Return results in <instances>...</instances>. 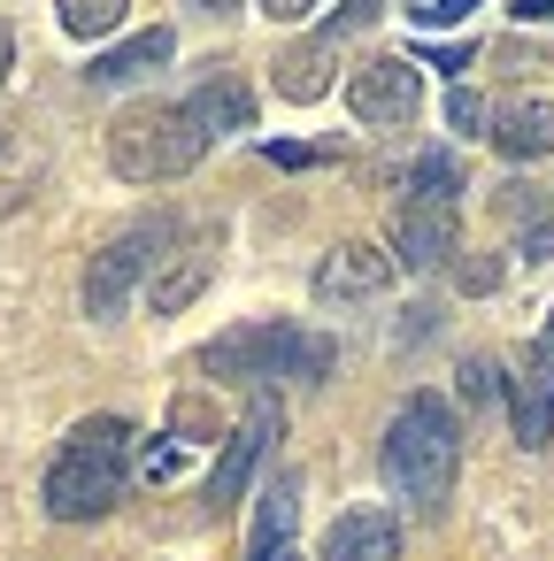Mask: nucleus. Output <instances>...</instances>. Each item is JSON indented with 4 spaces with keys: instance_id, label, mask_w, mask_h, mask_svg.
I'll return each instance as SVG.
<instances>
[{
    "instance_id": "f257e3e1",
    "label": "nucleus",
    "mask_w": 554,
    "mask_h": 561,
    "mask_svg": "<svg viewBox=\"0 0 554 561\" xmlns=\"http://www.w3.org/2000/svg\"><path fill=\"white\" fill-rule=\"evenodd\" d=\"M377 461H385V484L416 515H439L446 492H454V469H462V423H454V408L439 392H408L393 408V423H385Z\"/></svg>"
},
{
    "instance_id": "f03ea898",
    "label": "nucleus",
    "mask_w": 554,
    "mask_h": 561,
    "mask_svg": "<svg viewBox=\"0 0 554 561\" xmlns=\"http://www.w3.org/2000/svg\"><path fill=\"white\" fill-rule=\"evenodd\" d=\"M132 454H139V431H132L124 415H86V423L63 438V454L47 461V484H39L47 515H55V523H101V515L124 500Z\"/></svg>"
},
{
    "instance_id": "7ed1b4c3",
    "label": "nucleus",
    "mask_w": 554,
    "mask_h": 561,
    "mask_svg": "<svg viewBox=\"0 0 554 561\" xmlns=\"http://www.w3.org/2000/svg\"><path fill=\"white\" fill-rule=\"evenodd\" d=\"M331 362H339V346L324 331H301V323H239V331L201 346V369L224 377V385H247V392L278 385V377L316 385V377H331Z\"/></svg>"
},
{
    "instance_id": "20e7f679",
    "label": "nucleus",
    "mask_w": 554,
    "mask_h": 561,
    "mask_svg": "<svg viewBox=\"0 0 554 561\" xmlns=\"http://www.w3.org/2000/svg\"><path fill=\"white\" fill-rule=\"evenodd\" d=\"M201 154H208V131L185 116V101L178 108L170 101H147V108H132V116L109 124V170L132 178V185H170Z\"/></svg>"
},
{
    "instance_id": "39448f33",
    "label": "nucleus",
    "mask_w": 554,
    "mask_h": 561,
    "mask_svg": "<svg viewBox=\"0 0 554 561\" xmlns=\"http://www.w3.org/2000/svg\"><path fill=\"white\" fill-rule=\"evenodd\" d=\"M185 239V224L170 216V208H155V216H139L132 231H116L101 254H93V270H86V308L109 323V316H124L132 308V293L170 262V247Z\"/></svg>"
},
{
    "instance_id": "423d86ee",
    "label": "nucleus",
    "mask_w": 554,
    "mask_h": 561,
    "mask_svg": "<svg viewBox=\"0 0 554 561\" xmlns=\"http://www.w3.org/2000/svg\"><path fill=\"white\" fill-rule=\"evenodd\" d=\"M278 431H285V400H278L270 385H255V400H247L239 431L224 438V461H216V477L201 484V507H208V515H224V507H239V500H247V484H255L262 454L278 446Z\"/></svg>"
},
{
    "instance_id": "0eeeda50",
    "label": "nucleus",
    "mask_w": 554,
    "mask_h": 561,
    "mask_svg": "<svg viewBox=\"0 0 554 561\" xmlns=\"http://www.w3.org/2000/svg\"><path fill=\"white\" fill-rule=\"evenodd\" d=\"M347 108H354V124H377V131L416 124V108H423V78H416V62H408V55H370V62H354V78H347Z\"/></svg>"
},
{
    "instance_id": "6e6552de",
    "label": "nucleus",
    "mask_w": 554,
    "mask_h": 561,
    "mask_svg": "<svg viewBox=\"0 0 554 561\" xmlns=\"http://www.w3.org/2000/svg\"><path fill=\"white\" fill-rule=\"evenodd\" d=\"M508 423H516L523 454H539L554 438V346L546 339L516 346V362H508Z\"/></svg>"
},
{
    "instance_id": "1a4fd4ad",
    "label": "nucleus",
    "mask_w": 554,
    "mask_h": 561,
    "mask_svg": "<svg viewBox=\"0 0 554 561\" xmlns=\"http://www.w3.org/2000/svg\"><path fill=\"white\" fill-rule=\"evenodd\" d=\"M400 270H454V254H462V224H454V208L446 201H400V216H393V247H385Z\"/></svg>"
},
{
    "instance_id": "9d476101",
    "label": "nucleus",
    "mask_w": 554,
    "mask_h": 561,
    "mask_svg": "<svg viewBox=\"0 0 554 561\" xmlns=\"http://www.w3.org/2000/svg\"><path fill=\"white\" fill-rule=\"evenodd\" d=\"M393 285V254H377L370 239H347L316 262V300L324 308H347V300H377Z\"/></svg>"
},
{
    "instance_id": "9b49d317",
    "label": "nucleus",
    "mask_w": 554,
    "mask_h": 561,
    "mask_svg": "<svg viewBox=\"0 0 554 561\" xmlns=\"http://www.w3.org/2000/svg\"><path fill=\"white\" fill-rule=\"evenodd\" d=\"M247 561H301V477H270L255 492V538H247Z\"/></svg>"
},
{
    "instance_id": "f8f14e48",
    "label": "nucleus",
    "mask_w": 554,
    "mask_h": 561,
    "mask_svg": "<svg viewBox=\"0 0 554 561\" xmlns=\"http://www.w3.org/2000/svg\"><path fill=\"white\" fill-rule=\"evenodd\" d=\"M485 139L500 147V162H539V154H554V101H539V93L500 101Z\"/></svg>"
},
{
    "instance_id": "ddd939ff",
    "label": "nucleus",
    "mask_w": 554,
    "mask_h": 561,
    "mask_svg": "<svg viewBox=\"0 0 554 561\" xmlns=\"http://www.w3.org/2000/svg\"><path fill=\"white\" fill-rule=\"evenodd\" d=\"M316 561H400V523L377 515V507H347L324 530V553Z\"/></svg>"
},
{
    "instance_id": "4468645a",
    "label": "nucleus",
    "mask_w": 554,
    "mask_h": 561,
    "mask_svg": "<svg viewBox=\"0 0 554 561\" xmlns=\"http://www.w3.org/2000/svg\"><path fill=\"white\" fill-rule=\"evenodd\" d=\"M185 116L208 131V147H216V139H231V131H255V85H247V78H231V70H216L208 85H193Z\"/></svg>"
},
{
    "instance_id": "2eb2a0df",
    "label": "nucleus",
    "mask_w": 554,
    "mask_h": 561,
    "mask_svg": "<svg viewBox=\"0 0 554 561\" xmlns=\"http://www.w3.org/2000/svg\"><path fill=\"white\" fill-rule=\"evenodd\" d=\"M208 277H216V231H201L185 254H170V262L155 270V293H147L155 316H185V308L208 293Z\"/></svg>"
},
{
    "instance_id": "dca6fc26",
    "label": "nucleus",
    "mask_w": 554,
    "mask_h": 561,
    "mask_svg": "<svg viewBox=\"0 0 554 561\" xmlns=\"http://www.w3.org/2000/svg\"><path fill=\"white\" fill-rule=\"evenodd\" d=\"M170 55H178V39H170V24H147V32H139L132 47H116V55H101V62L86 70V78H93V85H132V78H155V70H162Z\"/></svg>"
},
{
    "instance_id": "f3484780",
    "label": "nucleus",
    "mask_w": 554,
    "mask_h": 561,
    "mask_svg": "<svg viewBox=\"0 0 554 561\" xmlns=\"http://www.w3.org/2000/svg\"><path fill=\"white\" fill-rule=\"evenodd\" d=\"M331 47H339V39H324V32L301 39V47H285V55H278V93H285V101H324V93H331Z\"/></svg>"
},
{
    "instance_id": "a211bd4d",
    "label": "nucleus",
    "mask_w": 554,
    "mask_h": 561,
    "mask_svg": "<svg viewBox=\"0 0 554 561\" xmlns=\"http://www.w3.org/2000/svg\"><path fill=\"white\" fill-rule=\"evenodd\" d=\"M400 193H408V201H446V208H454V201H462V162L431 147V154H416V162L400 170Z\"/></svg>"
},
{
    "instance_id": "6ab92c4d",
    "label": "nucleus",
    "mask_w": 554,
    "mask_h": 561,
    "mask_svg": "<svg viewBox=\"0 0 554 561\" xmlns=\"http://www.w3.org/2000/svg\"><path fill=\"white\" fill-rule=\"evenodd\" d=\"M55 16H63L70 39H109L132 16V0H55Z\"/></svg>"
},
{
    "instance_id": "aec40b11",
    "label": "nucleus",
    "mask_w": 554,
    "mask_h": 561,
    "mask_svg": "<svg viewBox=\"0 0 554 561\" xmlns=\"http://www.w3.org/2000/svg\"><path fill=\"white\" fill-rule=\"evenodd\" d=\"M208 431H216V408H208V400H178V408H170V438H178V446H201Z\"/></svg>"
},
{
    "instance_id": "412c9836",
    "label": "nucleus",
    "mask_w": 554,
    "mask_h": 561,
    "mask_svg": "<svg viewBox=\"0 0 554 561\" xmlns=\"http://www.w3.org/2000/svg\"><path fill=\"white\" fill-rule=\"evenodd\" d=\"M470 9H485V0H431V9H408V16H416L423 32H446V24H462Z\"/></svg>"
},
{
    "instance_id": "4be33fe9",
    "label": "nucleus",
    "mask_w": 554,
    "mask_h": 561,
    "mask_svg": "<svg viewBox=\"0 0 554 561\" xmlns=\"http://www.w3.org/2000/svg\"><path fill=\"white\" fill-rule=\"evenodd\" d=\"M370 16H377V0H347V9H339V16L324 24V39H347V32H362Z\"/></svg>"
},
{
    "instance_id": "5701e85b",
    "label": "nucleus",
    "mask_w": 554,
    "mask_h": 561,
    "mask_svg": "<svg viewBox=\"0 0 554 561\" xmlns=\"http://www.w3.org/2000/svg\"><path fill=\"white\" fill-rule=\"evenodd\" d=\"M454 285L462 293H493L500 285V262H454Z\"/></svg>"
},
{
    "instance_id": "b1692460",
    "label": "nucleus",
    "mask_w": 554,
    "mask_h": 561,
    "mask_svg": "<svg viewBox=\"0 0 554 561\" xmlns=\"http://www.w3.org/2000/svg\"><path fill=\"white\" fill-rule=\"evenodd\" d=\"M462 400H470V408L493 400V362H462Z\"/></svg>"
},
{
    "instance_id": "393cba45",
    "label": "nucleus",
    "mask_w": 554,
    "mask_h": 561,
    "mask_svg": "<svg viewBox=\"0 0 554 561\" xmlns=\"http://www.w3.org/2000/svg\"><path fill=\"white\" fill-rule=\"evenodd\" d=\"M446 124H454V131H477V124H485V101H477V93H454V101H446Z\"/></svg>"
},
{
    "instance_id": "a878e982",
    "label": "nucleus",
    "mask_w": 554,
    "mask_h": 561,
    "mask_svg": "<svg viewBox=\"0 0 554 561\" xmlns=\"http://www.w3.org/2000/svg\"><path fill=\"white\" fill-rule=\"evenodd\" d=\"M554 254V224L539 216V224H523V262H546Z\"/></svg>"
},
{
    "instance_id": "bb28decb",
    "label": "nucleus",
    "mask_w": 554,
    "mask_h": 561,
    "mask_svg": "<svg viewBox=\"0 0 554 561\" xmlns=\"http://www.w3.org/2000/svg\"><path fill=\"white\" fill-rule=\"evenodd\" d=\"M270 162L278 170H308V162H331V154L324 147H270Z\"/></svg>"
},
{
    "instance_id": "cd10ccee",
    "label": "nucleus",
    "mask_w": 554,
    "mask_h": 561,
    "mask_svg": "<svg viewBox=\"0 0 554 561\" xmlns=\"http://www.w3.org/2000/svg\"><path fill=\"white\" fill-rule=\"evenodd\" d=\"M178 461H185V446H155V454H147V477H170Z\"/></svg>"
},
{
    "instance_id": "c85d7f7f",
    "label": "nucleus",
    "mask_w": 554,
    "mask_h": 561,
    "mask_svg": "<svg viewBox=\"0 0 554 561\" xmlns=\"http://www.w3.org/2000/svg\"><path fill=\"white\" fill-rule=\"evenodd\" d=\"M316 0H262V16H278V24H293V16H308Z\"/></svg>"
},
{
    "instance_id": "c756f323",
    "label": "nucleus",
    "mask_w": 554,
    "mask_h": 561,
    "mask_svg": "<svg viewBox=\"0 0 554 561\" xmlns=\"http://www.w3.org/2000/svg\"><path fill=\"white\" fill-rule=\"evenodd\" d=\"M516 16L523 24H554V0H516Z\"/></svg>"
},
{
    "instance_id": "7c9ffc66",
    "label": "nucleus",
    "mask_w": 554,
    "mask_h": 561,
    "mask_svg": "<svg viewBox=\"0 0 554 561\" xmlns=\"http://www.w3.org/2000/svg\"><path fill=\"white\" fill-rule=\"evenodd\" d=\"M9 70H16V32L0 24V85H9Z\"/></svg>"
},
{
    "instance_id": "2f4dec72",
    "label": "nucleus",
    "mask_w": 554,
    "mask_h": 561,
    "mask_svg": "<svg viewBox=\"0 0 554 561\" xmlns=\"http://www.w3.org/2000/svg\"><path fill=\"white\" fill-rule=\"evenodd\" d=\"M193 9H208V16H231V9H239V0H193Z\"/></svg>"
},
{
    "instance_id": "473e14b6",
    "label": "nucleus",
    "mask_w": 554,
    "mask_h": 561,
    "mask_svg": "<svg viewBox=\"0 0 554 561\" xmlns=\"http://www.w3.org/2000/svg\"><path fill=\"white\" fill-rule=\"evenodd\" d=\"M539 339H546V346H554V308H546V331H539Z\"/></svg>"
}]
</instances>
